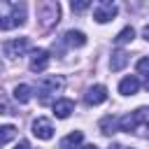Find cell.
Wrapping results in <instances>:
<instances>
[{"instance_id":"obj_1","label":"cell","mask_w":149,"mask_h":149,"mask_svg":"<svg viewBox=\"0 0 149 149\" xmlns=\"http://www.w3.org/2000/svg\"><path fill=\"white\" fill-rule=\"evenodd\" d=\"M119 130L140 135V137H149V107H140L126 116L119 119Z\"/></svg>"},{"instance_id":"obj_2","label":"cell","mask_w":149,"mask_h":149,"mask_svg":"<svg viewBox=\"0 0 149 149\" xmlns=\"http://www.w3.org/2000/svg\"><path fill=\"white\" fill-rule=\"evenodd\" d=\"M58 16H61V5L54 2V0H47V2H40L37 5V19L42 23V28H51L58 23Z\"/></svg>"},{"instance_id":"obj_3","label":"cell","mask_w":149,"mask_h":149,"mask_svg":"<svg viewBox=\"0 0 149 149\" xmlns=\"http://www.w3.org/2000/svg\"><path fill=\"white\" fill-rule=\"evenodd\" d=\"M61 88H63V79H61V77H44V79L37 84L40 102H42V105H47V102H49V95H51V93H56V91H61Z\"/></svg>"},{"instance_id":"obj_4","label":"cell","mask_w":149,"mask_h":149,"mask_svg":"<svg viewBox=\"0 0 149 149\" xmlns=\"http://www.w3.org/2000/svg\"><path fill=\"white\" fill-rule=\"evenodd\" d=\"M116 12H119V7H116L114 2L100 0V2L93 7V19H95L98 23H107V21H112V19L116 16Z\"/></svg>"},{"instance_id":"obj_5","label":"cell","mask_w":149,"mask_h":149,"mask_svg":"<svg viewBox=\"0 0 149 149\" xmlns=\"http://www.w3.org/2000/svg\"><path fill=\"white\" fill-rule=\"evenodd\" d=\"M28 47H30L28 37H16V40H9V42H5V44H2V51H5V56H9V58H16V56H23V54L28 51Z\"/></svg>"},{"instance_id":"obj_6","label":"cell","mask_w":149,"mask_h":149,"mask_svg":"<svg viewBox=\"0 0 149 149\" xmlns=\"http://www.w3.org/2000/svg\"><path fill=\"white\" fill-rule=\"evenodd\" d=\"M33 135L40 137V140H51V135H54V126H51V121L44 119V116H37V119L33 121Z\"/></svg>"},{"instance_id":"obj_7","label":"cell","mask_w":149,"mask_h":149,"mask_svg":"<svg viewBox=\"0 0 149 149\" xmlns=\"http://www.w3.org/2000/svg\"><path fill=\"white\" fill-rule=\"evenodd\" d=\"M84 100H86V105H100V102L107 100V88L102 84H95L84 93Z\"/></svg>"},{"instance_id":"obj_8","label":"cell","mask_w":149,"mask_h":149,"mask_svg":"<svg viewBox=\"0 0 149 149\" xmlns=\"http://www.w3.org/2000/svg\"><path fill=\"white\" fill-rule=\"evenodd\" d=\"M49 65V54L44 49H35L33 56H30V70L33 72H44Z\"/></svg>"},{"instance_id":"obj_9","label":"cell","mask_w":149,"mask_h":149,"mask_svg":"<svg viewBox=\"0 0 149 149\" xmlns=\"http://www.w3.org/2000/svg\"><path fill=\"white\" fill-rule=\"evenodd\" d=\"M72 109H74V102H72L70 98H61V100L54 102V114H56L58 119H68V116L72 114Z\"/></svg>"},{"instance_id":"obj_10","label":"cell","mask_w":149,"mask_h":149,"mask_svg":"<svg viewBox=\"0 0 149 149\" xmlns=\"http://www.w3.org/2000/svg\"><path fill=\"white\" fill-rule=\"evenodd\" d=\"M140 91V79L137 77H126V79H121V84H119V93L121 95H135Z\"/></svg>"},{"instance_id":"obj_11","label":"cell","mask_w":149,"mask_h":149,"mask_svg":"<svg viewBox=\"0 0 149 149\" xmlns=\"http://www.w3.org/2000/svg\"><path fill=\"white\" fill-rule=\"evenodd\" d=\"M81 140H84V133L81 130H74V133H70V135H65L61 140V149H77L81 144Z\"/></svg>"},{"instance_id":"obj_12","label":"cell","mask_w":149,"mask_h":149,"mask_svg":"<svg viewBox=\"0 0 149 149\" xmlns=\"http://www.w3.org/2000/svg\"><path fill=\"white\" fill-rule=\"evenodd\" d=\"M65 44H70V47H84L86 44V35L81 30H68L65 33Z\"/></svg>"},{"instance_id":"obj_13","label":"cell","mask_w":149,"mask_h":149,"mask_svg":"<svg viewBox=\"0 0 149 149\" xmlns=\"http://www.w3.org/2000/svg\"><path fill=\"white\" fill-rule=\"evenodd\" d=\"M116 128H119V119L116 116H102L100 119V130L105 133V135H112V133H116Z\"/></svg>"},{"instance_id":"obj_14","label":"cell","mask_w":149,"mask_h":149,"mask_svg":"<svg viewBox=\"0 0 149 149\" xmlns=\"http://www.w3.org/2000/svg\"><path fill=\"white\" fill-rule=\"evenodd\" d=\"M126 63H128V54H126V51H114V54H112V61H109V68L116 72V70L126 68Z\"/></svg>"},{"instance_id":"obj_15","label":"cell","mask_w":149,"mask_h":149,"mask_svg":"<svg viewBox=\"0 0 149 149\" xmlns=\"http://www.w3.org/2000/svg\"><path fill=\"white\" fill-rule=\"evenodd\" d=\"M30 93H33V91H30V86H28V84H19V86L14 88V98H16L21 105L30 100Z\"/></svg>"},{"instance_id":"obj_16","label":"cell","mask_w":149,"mask_h":149,"mask_svg":"<svg viewBox=\"0 0 149 149\" xmlns=\"http://www.w3.org/2000/svg\"><path fill=\"white\" fill-rule=\"evenodd\" d=\"M16 137V128L14 126H0V144H7Z\"/></svg>"},{"instance_id":"obj_17","label":"cell","mask_w":149,"mask_h":149,"mask_svg":"<svg viewBox=\"0 0 149 149\" xmlns=\"http://www.w3.org/2000/svg\"><path fill=\"white\" fill-rule=\"evenodd\" d=\"M133 37H135V30L128 26V28H123V30L116 35V40H114V42H116V44H126V42H130Z\"/></svg>"},{"instance_id":"obj_18","label":"cell","mask_w":149,"mask_h":149,"mask_svg":"<svg viewBox=\"0 0 149 149\" xmlns=\"http://www.w3.org/2000/svg\"><path fill=\"white\" fill-rule=\"evenodd\" d=\"M70 7H72V12H84V9H88V7H91V0H77V2L72 0V5H70Z\"/></svg>"},{"instance_id":"obj_19","label":"cell","mask_w":149,"mask_h":149,"mask_svg":"<svg viewBox=\"0 0 149 149\" xmlns=\"http://www.w3.org/2000/svg\"><path fill=\"white\" fill-rule=\"evenodd\" d=\"M137 72H142L144 77L149 74V56H144V58H140V61H137Z\"/></svg>"},{"instance_id":"obj_20","label":"cell","mask_w":149,"mask_h":149,"mask_svg":"<svg viewBox=\"0 0 149 149\" xmlns=\"http://www.w3.org/2000/svg\"><path fill=\"white\" fill-rule=\"evenodd\" d=\"M0 114H14V112L9 109V105H7V102H0Z\"/></svg>"},{"instance_id":"obj_21","label":"cell","mask_w":149,"mask_h":149,"mask_svg":"<svg viewBox=\"0 0 149 149\" xmlns=\"http://www.w3.org/2000/svg\"><path fill=\"white\" fill-rule=\"evenodd\" d=\"M14 149H30V144H28V142H26V140H21V142H19V144H16V147H14Z\"/></svg>"},{"instance_id":"obj_22","label":"cell","mask_w":149,"mask_h":149,"mask_svg":"<svg viewBox=\"0 0 149 149\" xmlns=\"http://www.w3.org/2000/svg\"><path fill=\"white\" fill-rule=\"evenodd\" d=\"M142 35H144V40H149V26H144V28H142Z\"/></svg>"},{"instance_id":"obj_23","label":"cell","mask_w":149,"mask_h":149,"mask_svg":"<svg viewBox=\"0 0 149 149\" xmlns=\"http://www.w3.org/2000/svg\"><path fill=\"white\" fill-rule=\"evenodd\" d=\"M81 149H98L95 144H86V147H81Z\"/></svg>"},{"instance_id":"obj_24","label":"cell","mask_w":149,"mask_h":149,"mask_svg":"<svg viewBox=\"0 0 149 149\" xmlns=\"http://www.w3.org/2000/svg\"><path fill=\"white\" fill-rule=\"evenodd\" d=\"M144 84H147V88H149V74H147V79H144Z\"/></svg>"},{"instance_id":"obj_25","label":"cell","mask_w":149,"mask_h":149,"mask_svg":"<svg viewBox=\"0 0 149 149\" xmlns=\"http://www.w3.org/2000/svg\"><path fill=\"white\" fill-rule=\"evenodd\" d=\"M0 30H2V19H0Z\"/></svg>"}]
</instances>
